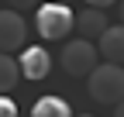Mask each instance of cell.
Returning <instances> with one entry per match:
<instances>
[{
  "mask_svg": "<svg viewBox=\"0 0 124 117\" xmlns=\"http://www.w3.org/2000/svg\"><path fill=\"white\" fill-rule=\"evenodd\" d=\"M114 0H86V7H100V10H107Z\"/></svg>",
  "mask_w": 124,
  "mask_h": 117,
  "instance_id": "cell-12",
  "label": "cell"
},
{
  "mask_svg": "<svg viewBox=\"0 0 124 117\" xmlns=\"http://www.w3.org/2000/svg\"><path fill=\"white\" fill-rule=\"evenodd\" d=\"M31 117H72V110L62 96H38L31 103Z\"/></svg>",
  "mask_w": 124,
  "mask_h": 117,
  "instance_id": "cell-8",
  "label": "cell"
},
{
  "mask_svg": "<svg viewBox=\"0 0 124 117\" xmlns=\"http://www.w3.org/2000/svg\"><path fill=\"white\" fill-rule=\"evenodd\" d=\"M79 117H93V114H79Z\"/></svg>",
  "mask_w": 124,
  "mask_h": 117,
  "instance_id": "cell-13",
  "label": "cell"
},
{
  "mask_svg": "<svg viewBox=\"0 0 124 117\" xmlns=\"http://www.w3.org/2000/svg\"><path fill=\"white\" fill-rule=\"evenodd\" d=\"M10 10H35L38 7V0H7Z\"/></svg>",
  "mask_w": 124,
  "mask_h": 117,
  "instance_id": "cell-11",
  "label": "cell"
},
{
  "mask_svg": "<svg viewBox=\"0 0 124 117\" xmlns=\"http://www.w3.org/2000/svg\"><path fill=\"white\" fill-rule=\"evenodd\" d=\"M86 93L97 100V103L114 107L124 100V69L114 62H103V66H93L86 72Z\"/></svg>",
  "mask_w": 124,
  "mask_h": 117,
  "instance_id": "cell-1",
  "label": "cell"
},
{
  "mask_svg": "<svg viewBox=\"0 0 124 117\" xmlns=\"http://www.w3.org/2000/svg\"><path fill=\"white\" fill-rule=\"evenodd\" d=\"M17 79H21V69L14 62V55L0 52V93H10L14 86H17Z\"/></svg>",
  "mask_w": 124,
  "mask_h": 117,
  "instance_id": "cell-9",
  "label": "cell"
},
{
  "mask_svg": "<svg viewBox=\"0 0 124 117\" xmlns=\"http://www.w3.org/2000/svg\"><path fill=\"white\" fill-rule=\"evenodd\" d=\"M107 24H110V21H107V14H103L100 7H86L83 14H76V17H72V28H79L83 38H97Z\"/></svg>",
  "mask_w": 124,
  "mask_h": 117,
  "instance_id": "cell-7",
  "label": "cell"
},
{
  "mask_svg": "<svg viewBox=\"0 0 124 117\" xmlns=\"http://www.w3.org/2000/svg\"><path fill=\"white\" fill-rule=\"evenodd\" d=\"M17 69H21L24 79H45L52 72V52L41 48V45H28V48H21Z\"/></svg>",
  "mask_w": 124,
  "mask_h": 117,
  "instance_id": "cell-5",
  "label": "cell"
},
{
  "mask_svg": "<svg viewBox=\"0 0 124 117\" xmlns=\"http://www.w3.org/2000/svg\"><path fill=\"white\" fill-rule=\"evenodd\" d=\"M59 4H69V0H59Z\"/></svg>",
  "mask_w": 124,
  "mask_h": 117,
  "instance_id": "cell-14",
  "label": "cell"
},
{
  "mask_svg": "<svg viewBox=\"0 0 124 117\" xmlns=\"http://www.w3.org/2000/svg\"><path fill=\"white\" fill-rule=\"evenodd\" d=\"M97 55H103L107 62H114V66L124 62V28L121 24H107L97 35Z\"/></svg>",
  "mask_w": 124,
  "mask_h": 117,
  "instance_id": "cell-6",
  "label": "cell"
},
{
  "mask_svg": "<svg viewBox=\"0 0 124 117\" xmlns=\"http://www.w3.org/2000/svg\"><path fill=\"white\" fill-rule=\"evenodd\" d=\"M72 7L59 4V0H48V4L35 7V31L41 35V41H62L72 31Z\"/></svg>",
  "mask_w": 124,
  "mask_h": 117,
  "instance_id": "cell-2",
  "label": "cell"
},
{
  "mask_svg": "<svg viewBox=\"0 0 124 117\" xmlns=\"http://www.w3.org/2000/svg\"><path fill=\"white\" fill-rule=\"evenodd\" d=\"M24 38H28V24L21 17V10L4 7V10H0V52L24 48Z\"/></svg>",
  "mask_w": 124,
  "mask_h": 117,
  "instance_id": "cell-4",
  "label": "cell"
},
{
  "mask_svg": "<svg viewBox=\"0 0 124 117\" xmlns=\"http://www.w3.org/2000/svg\"><path fill=\"white\" fill-rule=\"evenodd\" d=\"M59 66L66 69V76H86L97 66V48L90 45V38H76L59 52Z\"/></svg>",
  "mask_w": 124,
  "mask_h": 117,
  "instance_id": "cell-3",
  "label": "cell"
},
{
  "mask_svg": "<svg viewBox=\"0 0 124 117\" xmlns=\"http://www.w3.org/2000/svg\"><path fill=\"white\" fill-rule=\"evenodd\" d=\"M0 117H17V107L7 93H0Z\"/></svg>",
  "mask_w": 124,
  "mask_h": 117,
  "instance_id": "cell-10",
  "label": "cell"
}]
</instances>
